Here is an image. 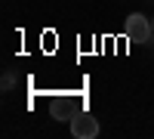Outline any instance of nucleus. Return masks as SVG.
I'll return each mask as SVG.
<instances>
[{"mask_svg":"<svg viewBox=\"0 0 154 139\" xmlns=\"http://www.w3.org/2000/svg\"><path fill=\"white\" fill-rule=\"evenodd\" d=\"M71 133L77 139H93V136H99V121L89 111H77L71 118Z\"/></svg>","mask_w":154,"mask_h":139,"instance_id":"nucleus-2","label":"nucleus"},{"mask_svg":"<svg viewBox=\"0 0 154 139\" xmlns=\"http://www.w3.org/2000/svg\"><path fill=\"white\" fill-rule=\"evenodd\" d=\"M123 34L130 43H145L151 37V19H145L142 12H133L126 16V25H123Z\"/></svg>","mask_w":154,"mask_h":139,"instance_id":"nucleus-1","label":"nucleus"},{"mask_svg":"<svg viewBox=\"0 0 154 139\" xmlns=\"http://www.w3.org/2000/svg\"><path fill=\"white\" fill-rule=\"evenodd\" d=\"M71 108H74V102H71V99H65V96H56L53 105H49V111H53L56 121H68V118H74Z\"/></svg>","mask_w":154,"mask_h":139,"instance_id":"nucleus-3","label":"nucleus"},{"mask_svg":"<svg viewBox=\"0 0 154 139\" xmlns=\"http://www.w3.org/2000/svg\"><path fill=\"white\" fill-rule=\"evenodd\" d=\"M151 37H154V19H151Z\"/></svg>","mask_w":154,"mask_h":139,"instance_id":"nucleus-4","label":"nucleus"}]
</instances>
